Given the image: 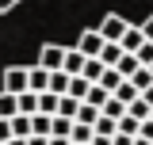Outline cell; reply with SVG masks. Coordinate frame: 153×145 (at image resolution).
<instances>
[{
  "label": "cell",
  "instance_id": "cb8c5ba5",
  "mask_svg": "<svg viewBox=\"0 0 153 145\" xmlns=\"http://www.w3.org/2000/svg\"><path fill=\"white\" fill-rule=\"evenodd\" d=\"M130 84L138 88V95H142V92H149V88H153V72H149V69H138V72L130 76Z\"/></svg>",
  "mask_w": 153,
  "mask_h": 145
},
{
  "label": "cell",
  "instance_id": "d4e9b609",
  "mask_svg": "<svg viewBox=\"0 0 153 145\" xmlns=\"http://www.w3.org/2000/svg\"><path fill=\"white\" fill-rule=\"evenodd\" d=\"M100 61H103L107 69H115V65L123 61V46H103V54H100Z\"/></svg>",
  "mask_w": 153,
  "mask_h": 145
},
{
  "label": "cell",
  "instance_id": "d590c367",
  "mask_svg": "<svg viewBox=\"0 0 153 145\" xmlns=\"http://www.w3.org/2000/svg\"><path fill=\"white\" fill-rule=\"evenodd\" d=\"M142 99H146V103L153 107V88H149V92H142Z\"/></svg>",
  "mask_w": 153,
  "mask_h": 145
},
{
  "label": "cell",
  "instance_id": "9c48e42d",
  "mask_svg": "<svg viewBox=\"0 0 153 145\" xmlns=\"http://www.w3.org/2000/svg\"><path fill=\"white\" fill-rule=\"evenodd\" d=\"M69 80H73L69 72H50V95H57V99L69 95Z\"/></svg>",
  "mask_w": 153,
  "mask_h": 145
},
{
  "label": "cell",
  "instance_id": "484cf974",
  "mask_svg": "<svg viewBox=\"0 0 153 145\" xmlns=\"http://www.w3.org/2000/svg\"><path fill=\"white\" fill-rule=\"evenodd\" d=\"M138 130H142V122H134L130 115L119 118V134H123V138H138Z\"/></svg>",
  "mask_w": 153,
  "mask_h": 145
},
{
  "label": "cell",
  "instance_id": "603a6c76",
  "mask_svg": "<svg viewBox=\"0 0 153 145\" xmlns=\"http://www.w3.org/2000/svg\"><path fill=\"white\" fill-rule=\"evenodd\" d=\"M76 111H80V103H76V99H69V95H61L57 115H61V118H69V122H76Z\"/></svg>",
  "mask_w": 153,
  "mask_h": 145
},
{
  "label": "cell",
  "instance_id": "7402d4cb",
  "mask_svg": "<svg viewBox=\"0 0 153 145\" xmlns=\"http://www.w3.org/2000/svg\"><path fill=\"white\" fill-rule=\"evenodd\" d=\"M119 134V122L107 118V115H100V122H96V138H115Z\"/></svg>",
  "mask_w": 153,
  "mask_h": 145
},
{
  "label": "cell",
  "instance_id": "ac0fdd59",
  "mask_svg": "<svg viewBox=\"0 0 153 145\" xmlns=\"http://www.w3.org/2000/svg\"><path fill=\"white\" fill-rule=\"evenodd\" d=\"M115 69H119V76H123V80H130V76L142 69V65H138V57H134V54H123V61H119Z\"/></svg>",
  "mask_w": 153,
  "mask_h": 145
},
{
  "label": "cell",
  "instance_id": "3957f363",
  "mask_svg": "<svg viewBox=\"0 0 153 145\" xmlns=\"http://www.w3.org/2000/svg\"><path fill=\"white\" fill-rule=\"evenodd\" d=\"M65 54H69L65 46H57V42H46V46L38 50V65H42L46 72H61V69H65Z\"/></svg>",
  "mask_w": 153,
  "mask_h": 145
},
{
  "label": "cell",
  "instance_id": "74e56055",
  "mask_svg": "<svg viewBox=\"0 0 153 145\" xmlns=\"http://www.w3.org/2000/svg\"><path fill=\"white\" fill-rule=\"evenodd\" d=\"M134 145H153V141H142V138H134Z\"/></svg>",
  "mask_w": 153,
  "mask_h": 145
},
{
  "label": "cell",
  "instance_id": "30bf717a",
  "mask_svg": "<svg viewBox=\"0 0 153 145\" xmlns=\"http://www.w3.org/2000/svg\"><path fill=\"white\" fill-rule=\"evenodd\" d=\"M88 92H92V84H88L84 76H73V80H69V99L84 103V99H88Z\"/></svg>",
  "mask_w": 153,
  "mask_h": 145
},
{
  "label": "cell",
  "instance_id": "5bb4252c",
  "mask_svg": "<svg viewBox=\"0 0 153 145\" xmlns=\"http://www.w3.org/2000/svg\"><path fill=\"white\" fill-rule=\"evenodd\" d=\"M115 99H119L123 107H130L134 99H142V95H138V88H134L130 80H123V84H119V92H115Z\"/></svg>",
  "mask_w": 153,
  "mask_h": 145
},
{
  "label": "cell",
  "instance_id": "d6a6232c",
  "mask_svg": "<svg viewBox=\"0 0 153 145\" xmlns=\"http://www.w3.org/2000/svg\"><path fill=\"white\" fill-rule=\"evenodd\" d=\"M16 4H19V0H0V16H8V12H12Z\"/></svg>",
  "mask_w": 153,
  "mask_h": 145
},
{
  "label": "cell",
  "instance_id": "6da1fadb",
  "mask_svg": "<svg viewBox=\"0 0 153 145\" xmlns=\"http://www.w3.org/2000/svg\"><path fill=\"white\" fill-rule=\"evenodd\" d=\"M0 92H8V95H23V92H31V65H8L4 69V88Z\"/></svg>",
  "mask_w": 153,
  "mask_h": 145
},
{
  "label": "cell",
  "instance_id": "5b68a950",
  "mask_svg": "<svg viewBox=\"0 0 153 145\" xmlns=\"http://www.w3.org/2000/svg\"><path fill=\"white\" fill-rule=\"evenodd\" d=\"M119 46H123V54H138V50L146 46V35H142V27H138V23H130V31H126V38H123Z\"/></svg>",
  "mask_w": 153,
  "mask_h": 145
},
{
  "label": "cell",
  "instance_id": "f35d334b",
  "mask_svg": "<svg viewBox=\"0 0 153 145\" xmlns=\"http://www.w3.org/2000/svg\"><path fill=\"white\" fill-rule=\"evenodd\" d=\"M8 145H27V141H19V138H12V141H8Z\"/></svg>",
  "mask_w": 153,
  "mask_h": 145
},
{
  "label": "cell",
  "instance_id": "836d02e7",
  "mask_svg": "<svg viewBox=\"0 0 153 145\" xmlns=\"http://www.w3.org/2000/svg\"><path fill=\"white\" fill-rule=\"evenodd\" d=\"M27 145H50V138H35V134H31V138H27Z\"/></svg>",
  "mask_w": 153,
  "mask_h": 145
},
{
  "label": "cell",
  "instance_id": "f546056e",
  "mask_svg": "<svg viewBox=\"0 0 153 145\" xmlns=\"http://www.w3.org/2000/svg\"><path fill=\"white\" fill-rule=\"evenodd\" d=\"M8 141H12V122L0 118V145H8Z\"/></svg>",
  "mask_w": 153,
  "mask_h": 145
},
{
  "label": "cell",
  "instance_id": "277c9868",
  "mask_svg": "<svg viewBox=\"0 0 153 145\" xmlns=\"http://www.w3.org/2000/svg\"><path fill=\"white\" fill-rule=\"evenodd\" d=\"M103 46H107V42L100 38V31H96V27H88V31L80 35V42H76V50H80L84 57H100V54H103Z\"/></svg>",
  "mask_w": 153,
  "mask_h": 145
},
{
  "label": "cell",
  "instance_id": "7a4b0ae2",
  "mask_svg": "<svg viewBox=\"0 0 153 145\" xmlns=\"http://www.w3.org/2000/svg\"><path fill=\"white\" fill-rule=\"evenodd\" d=\"M96 31H100V38H103L107 46H119V42L126 38V31H130V23L119 16V12H107V16H103V23H100Z\"/></svg>",
  "mask_w": 153,
  "mask_h": 145
},
{
  "label": "cell",
  "instance_id": "83f0119b",
  "mask_svg": "<svg viewBox=\"0 0 153 145\" xmlns=\"http://www.w3.org/2000/svg\"><path fill=\"white\" fill-rule=\"evenodd\" d=\"M100 115H107V118H115V122H119V118L126 115V107H123V103H119V99H115V95H111V99H107V107L100 111Z\"/></svg>",
  "mask_w": 153,
  "mask_h": 145
},
{
  "label": "cell",
  "instance_id": "2e32d148",
  "mask_svg": "<svg viewBox=\"0 0 153 145\" xmlns=\"http://www.w3.org/2000/svg\"><path fill=\"white\" fill-rule=\"evenodd\" d=\"M96 122H100V111L88 107V103H80V111H76V126H92L96 130Z\"/></svg>",
  "mask_w": 153,
  "mask_h": 145
},
{
  "label": "cell",
  "instance_id": "4dcf8cb0",
  "mask_svg": "<svg viewBox=\"0 0 153 145\" xmlns=\"http://www.w3.org/2000/svg\"><path fill=\"white\" fill-rule=\"evenodd\" d=\"M138 138H142V141H153V118H149V122H142V130H138Z\"/></svg>",
  "mask_w": 153,
  "mask_h": 145
},
{
  "label": "cell",
  "instance_id": "ab89813d",
  "mask_svg": "<svg viewBox=\"0 0 153 145\" xmlns=\"http://www.w3.org/2000/svg\"><path fill=\"white\" fill-rule=\"evenodd\" d=\"M149 72H153V65H149Z\"/></svg>",
  "mask_w": 153,
  "mask_h": 145
},
{
  "label": "cell",
  "instance_id": "ffe728a7",
  "mask_svg": "<svg viewBox=\"0 0 153 145\" xmlns=\"http://www.w3.org/2000/svg\"><path fill=\"white\" fill-rule=\"evenodd\" d=\"M57 103H61L57 95H50V92H42V95H38V115H50V118H54V115H57Z\"/></svg>",
  "mask_w": 153,
  "mask_h": 145
},
{
  "label": "cell",
  "instance_id": "8992f818",
  "mask_svg": "<svg viewBox=\"0 0 153 145\" xmlns=\"http://www.w3.org/2000/svg\"><path fill=\"white\" fill-rule=\"evenodd\" d=\"M31 92H35V95L50 92V72L42 69V65H31Z\"/></svg>",
  "mask_w": 153,
  "mask_h": 145
},
{
  "label": "cell",
  "instance_id": "44dd1931",
  "mask_svg": "<svg viewBox=\"0 0 153 145\" xmlns=\"http://www.w3.org/2000/svg\"><path fill=\"white\" fill-rule=\"evenodd\" d=\"M107 99H111V95L100 88V84H92V92H88V99H84V103H88V107H96V111H103V107H107Z\"/></svg>",
  "mask_w": 153,
  "mask_h": 145
},
{
  "label": "cell",
  "instance_id": "ba28073f",
  "mask_svg": "<svg viewBox=\"0 0 153 145\" xmlns=\"http://www.w3.org/2000/svg\"><path fill=\"white\" fill-rule=\"evenodd\" d=\"M84 61H88V57L80 54V50H69V54H65V69H61V72H69V76H80V72H84Z\"/></svg>",
  "mask_w": 153,
  "mask_h": 145
},
{
  "label": "cell",
  "instance_id": "8fae6325",
  "mask_svg": "<svg viewBox=\"0 0 153 145\" xmlns=\"http://www.w3.org/2000/svg\"><path fill=\"white\" fill-rule=\"evenodd\" d=\"M16 115H19V99H16V95H8V92H0V118L12 122Z\"/></svg>",
  "mask_w": 153,
  "mask_h": 145
},
{
  "label": "cell",
  "instance_id": "1f68e13d",
  "mask_svg": "<svg viewBox=\"0 0 153 145\" xmlns=\"http://www.w3.org/2000/svg\"><path fill=\"white\" fill-rule=\"evenodd\" d=\"M138 27H142V35H146V42H153V16L146 19V23H138Z\"/></svg>",
  "mask_w": 153,
  "mask_h": 145
},
{
  "label": "cell",
  "instance_id": "7c38bea8",
  "mask_svg": "<svg viewBox=\"0 0 153 145\" xmlns=\"http://www.w3.org/2000/svg\"><path fill=\"white\" fill-rule=\"evenodd\" d=\"M31 134H35V130H31V118H27V115H16V118H12V138L27 141Z\"/></svg>",
  "mask_w": 153,
  "mask_h": 145
},
{
  "label": "cell",
  "instance_id": "d6986e66",
  "mask_svg": "<svg viewBox=\"0 0 153 145\" xmlns=\"http://www.w3.org/2000/svg\"><path fill=\"white\" fill-rule=\"evenodd\" d=\"M119 84H123V76H119V69H107L103 76H100V88L107 92V95H115V92H119Z\"/></svg>",
  "mask_w": 153,
  "mask_h": 145
},
{
  "label": "cell",
  "instance_id": "4fadbf2b",
  "mask_svg": "<svg viewBox=\"0 0 153 145\" xmlns=\"http://www.w3.org/2000/svg\"><path fill=\"white\" fill-rule=\"evenodd\" d=\"M69 141H73V145H92V141H96V130H92V126H76V122H73Z\"/></svg>",
  "mask_w": 153,
  "mask_h": 145
},
{
  "label": "cell",
  "instance_id": "e0dca14e",
  "mask_svg": "<svg viewBox=\"0 0 153 145\" xmlns=\"http://www.w3.org/2000/svg\"><path fill=\"white\" fill-rule=\"evenodd\" d=\"M31 130H35V138H50L54 118H50V115H35V118H31Z\"/></svg>",
  "mask_w": 153,
  "mask_h": 145
},
{
  "label": "cell",
  "instance_id": "e575fe53",
  "mask_svg": "<svg viewBox=\"0 0 153 145\" xmlns=\"http://www.w3.org/2000/svg\"><path fill=\"white\" fill-rule=\"evenodd\" d=\"M50 145H73L69 138H50Z\"/></svg>",
  "mask_w": 153,
  "mask_h": 145
},
{
  "label": "cell",
  "instance_id": "9a60e30c",
  "mask_svg": "<svg viewBox=\"0 0 153 145\" xmlns=\"http://www.w3.org/2000/svg\"><path fill=\"white\" fill-rule=\"evenodd\" d=\"M19 115H27V118L38 115V95L35 92H23V95H19Z\"/></svg>",
  "mask_w": 153,
  "mask_h": 145
},
{
  "label": "cell",
  "instance_id": "52a82bcc",
  "mask_svg": "<svg viewBox=\"0 0 153 145\" xmlns=\"http://www.w3.org/2000/svg\"><path fill=\"white\" fill-rule=\"evenodd\" d=\"M103 72H107V65H103L100 57H88V61H84V72H80V76H84L88 84H100V76H103Z\"/></svg>",
  "mask_w": 153,
  "mask_h": 145
},
{
  "label": "cell",
  "instance_id": "f1b7e54d",
  "mask_svg": "<svg viewBox=\"0 0 153 145\" xmlns=\"http://www.w3.org/2000/svg\"><path fill=\"white\" fill-rule=\"evenodd\" d=\"M134 57H138V65H142V69H149V65H153V42H146Z\"/></svg>",
  "mask_w": 153,
  "mask_h": 145
},
{
  "label": "cell",
  "instance_id": "8d00e7d4",
  "mask_svg": "<svg viewBox=\"0 0 153 145\" xmlns=\"http://www.w3.org/2000/svg\"><path fill=\"white\" fill-rule=\"evenodd\" d=\"M92 145H111V138H96V141Z\"/></svg>",
  "mask_w": 153,
  "mask_h": 145
},
{
  "label": "cell",
  "instance_id": "4316f807",
  "mask_svg": "<svg viewBox=\"0 0 153 145\" xmlns=\"http://www.w3.org/2000/svg\"><path fill=\"white\" fill-rule=\"evenodd\" d=\"M69 134H73V122L61 118V115H54V130H50V138H69Z\"/></svg>",
  "mask_w": 153,
  "mask_h": 145
}]
</instances>
